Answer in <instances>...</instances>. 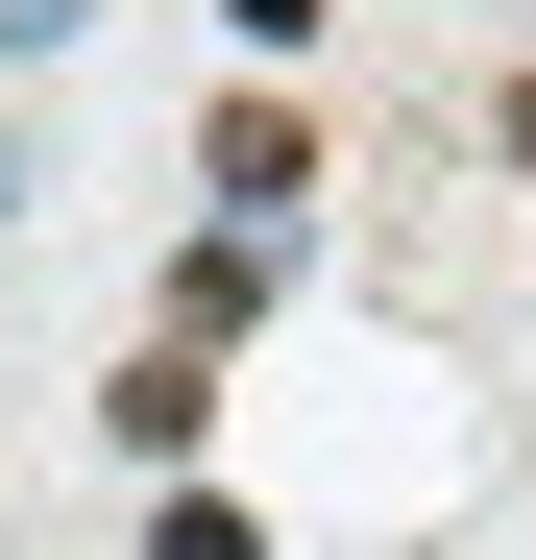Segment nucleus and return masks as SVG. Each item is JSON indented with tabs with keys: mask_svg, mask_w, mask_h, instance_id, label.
I'll list each match as a JSON object with an SVG mask.
<instances>
[{
	"mask_svg": "<svg viewBox=\"0 0 536 560\" xmlns=\"http://www.w3.org/2000/svg\"><path fill=\"white\" fill-rule=\"evenodd\" d=\"M98 415H123L147 463H196V415H220V365H196V341H147V365H123V390H98Z\"/></svg>",
	"mask_w": 536,
	"mask_h": 560,
	"instance_id": "3",
	"label": "nucleus"
},
{
	"mask_svg": "<svg viewBox=\"0 0 536 560\" xmlns=\"http://www.w3.org/2000/svg\"><path fill=\"white\" fill-rule=\"evenodd\" d=\"M196 171H220L268 244H293V196H317V122H293V98H220V122H196Z\"/></svg>",
	"mask_w": 536,
	"mask_h": 560,
	"instance_id": "1",
	"label": "nucleus"
},
{
	"mask_svg": "<svg viewBox=\"0 0 536 560\" xmlns=\"http://www.w3.org/2000/svg\"><path fill=\"white\" fill-rule=\"evenodd\" d=\"M73 25H98V0H0V49H73Z\"/></svg>",
	"mask_w": 536,
	"mask_h": 560,
	"instance_id": "5",
	"label": "nucleus"
},
{
	"mask_svg": "<svg viewBox=\"0 0 536 560\" xmlns=\"http://www.w3.org/2000/svg\"><path fill=\"white\" fill-rule=\"evenodd\" d=\"M25 196H49V171H25V147H0V220H25Z\"/></svg>",
	"mask_w": 536,
	"mask_h": 560,
	"instance_id": "6",
	"label": "nucleus"
},
{
	"mask_svg": "<svg viewBox=\"0 0 536 560\" xmlns=\"http://www.w3.org/2000/svg\"><path fill=\"white\" fill-rule=\"evenodd\" d=\"M147 560H268V536H244L220 488H171V512H147Z\"/></svg>",
	"mask_w": 536,
	"mask_h": 560,
	"instance_id": "4",
	"label": "nucleus"
},
{
	"mask_svg": "<svg viewBox=\"0 0 536 560\" xmlns=\"http://www.w3.org/2000/svg\"><path fill=\"white\" fill-rule=\"evenodd\" d=\"M268 293H293V244H268V220H220V244H196V268H171V341H196V365H220V341H244V317H268Z\"/></svg>",
	"mask_w": 536,
	"mask_h": 560,
	"instance_id": "2",
	"label": "nucleus"
}]
</instances>
